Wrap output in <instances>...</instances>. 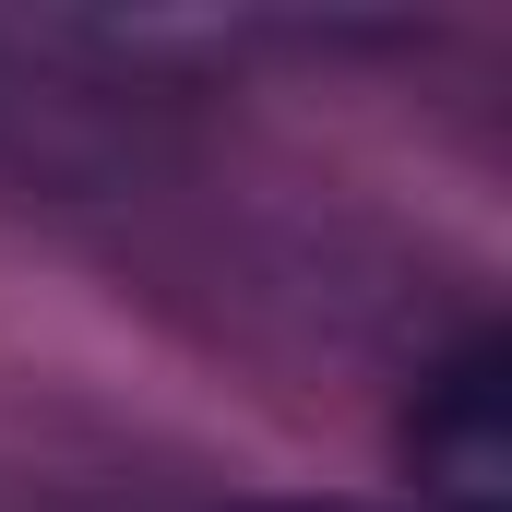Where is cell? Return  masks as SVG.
Masks as SVG:
<instances>
[{"label": "cell", "instance_id": "6da1fadb", "mask_svg": "<svg viewBox=\"0 0 512 512\" xmlns=\"http://www.w3.org/2000/svg\"><path fill=\"white\" fill-rule=\"evenodd\" d=\"M501 346H465L441 382H429V405H417V477L441 489L453 512H501Z\"/></svg>", "mask_w": 512, "mask_h": 512}]
</instances>
